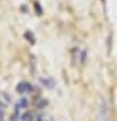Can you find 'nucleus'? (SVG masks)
Instances as JSON below:
<instances>
[{"instance_id": "f257e3e1", "label": "nucleus", "mask_w": 117, "mask_h": 121, "mask_svg": "<svg viewBox=\"0 0 117 121\" xmlns=\"http://www.w3.org/2000/svg\"><path fill=\"white\" fill-rule=\"evenodd\" d=\"M98 120L100 121H111L110 107H108V102L104 98L100 99V105H98Z\"/></svg>"}, {"instance_id": "f03ea898", "label": "nucleus", "mask_w": 117, "mask_h": 121, "mask_svg": "<svg viewBox=\"0 0 117 121\" xmlns=\"http://www.w3.org/2000/svg\"><path fill=\"white\" fill-rule=\"evenodd\" d=\"M33 91V86L29 84V82H19L18 84V86H16V92L19 94V95H25V94H27V92H32Z\"/></svg>"}, {"instance_id": "7ed1b4c3", "label": "nucleus", "mask_w": 117, "mask_h": 121, "mask_svg": "<svg viewBox=\"0 0 117 121\" xmlns=\"http://www.w3.org/2000/svg\"><path fill=\"white\" fill-rule=\"evenodd\" d=\"M29 108V99L26 97H20L19 101L14 104V110L16 111H23V110H27Z\"/></svg>"}, {"instance_id": "20e7f679", "label": "nucleus", "mask_w": 117, "mask_h": 121, "mask_svg": "<svg viewBox=\"0 0 117 121\" xmlns=\"http://www.w3.org/2000/svg\"><path fill=\"white\" fill-rule=\"evenodd\" d=\"M20 121H36V115L32 111H26L20 115Z\"/></svg>"}, {"instance_id": "39448f33", "label": "nucleus", "mask_w": 117, "mask_h": 121, "mask_svg": "<svg viewBox=\"0 0 117 121\" xmlns=\"http://www.w3.org/2000/svg\"><path fill=\"white\" fill-rule=\"evenodd\" d=\"M39 81L42 82V85H43V86H46V88H49V89H52V88H54V81H52V79H46V78H40Z\"/></svg>"}, {"instance_id": "423d86ee", "label": "nucleus", "mask_w": 117, "mask_h": 121, "mask_svg": "<svg viewBox=\"0 0 117 121\" xmlns=\"http://www.w3.org/2000/svg\"><path fill=\"white\" fill-rule=\"evenodd\" d=\"M85 60H87V49L84 48V49H81V53H80V60H78V62H80L81 65H84V64H85Z\"/></svg>"}, {"instance_id": "0eeeda50", "label": "nucleus", "mask_w": 117, "mask_h": 121, "mask_svg": "<svg viewBox=\"0 0 117 121\" xmlns=\"http://www.w3.org/2000/svg\"><path fill=\"white\" fill-rule=\"evenodd\" d=\"M25 36H26V39L31 42V43H33L35 42V39H33V33H31V32H26L25 33Z\"/></svg>"}, {"instance_id": "6e6552de", "label": "nucleus", "mask_w": 117, "mask_h": 121, "mask_svg": "<svg viewBox=\"0 0 117 121\" xmlns=\"http://www.w3.org/2000/svg\"><path fill=\"white\" fill-rule=\"evenodd\" d=\"M45 105H46V101L42 99V98H39V101H38V108H43Z\"/></svg>"}, {"instance_id": "1a4fd4ad", "label": "nucleus", "mask_w": 117, "mask_h": 121, "mask_svg": "<svg viewBox=\"0 0 117 121\" xmlns=\"http://www.w3.org/2000/svg\"><path fill=\"white\" fill-rule=\"evenodd\" d=\"M45 121H52V120H51V118H46V120H45Z\"/></svg>"}]
</instances>
